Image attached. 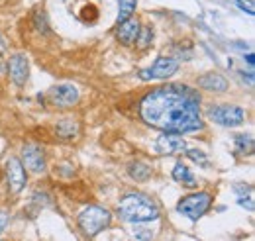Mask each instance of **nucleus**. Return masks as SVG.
Wrapping results in <instances>:
<instances>
[{"instance_id": "f257e3e1", "label": "nucleus", "mask_w": 255, "mask_h": 241, "mask_svg": "<svg viewBox=\"0 0 255 241\" xmlns=\"http://www.w3.org/2000/svg\"><path fill=\"white\" fill-rule=\"evenodd\" d=\"M145 124L163 131L188 133L202 129L200 96L187 84H167L151 90L139 102Z\"/></svg>"}, {"instance_id": "f03ea898", "label": "nucleus", "mask_w": 255, "mask_h": 241, "mask_svg": "<svg viewBox=\"0 0 255 241\" xmlns=\"http://www.w3.org/2000/svg\"><path fill=\"white\" fill-rule=\"evenodd\" d=\"M116 214L130 224H145V222H153L161 216L157 204L153 202L149 196L139 194V192H132V194H126L118 208Z\"/></svg>"}, {"instance_id": "7ed1b4c3", "label": "nucleus", "mask_w": 255, "mask_h": 241, "mask_svg": "<svg viewBox=\"0 0 255 241\" xmlns=\"http://www.w3.org/2000/svg\"><path fill=\"white\" fill-rule=\"evenodd\" d=\"M110 222H112V212L102 206H86L81 210L77 218L79 229L86 237H94L100 231H104L110 225Z\"/></svg>"}, {"instance_id": "20e7f679", "label": "nucleus", "mask_w": 255, "mask_h": 241, "mask_svg": "<svg viewBox=\"0 0 255 241\" xmlns=\"http://www.w3.org/2000/svg\"><path fill=\"white\" fill-rule=\"evenodd\" d=\"M210 206H212L210 192H192V194H187L177 202V212L196 222L210 210Z\"/></svg>"}, {"instance_id": "39448f33", "label": "nucleus", "mask_w": 255, "mask_h": 241, "mask_svg": "<svg viewBox=\"0 0 255 241\" xmlns=\"http://www.w3.org/2000/svg\"><path fill=\"white\" fill-rule=\"evenodd\" d=\"M206 118L224 128H238L245 122V110L234 104H214L206 110Z\"/></svg>"}, {"instance_id": "423d86ee", "label": "nucleus", "mask_w": 255, "mask_h": 241, "mask_svg": "<svg viewBox=\"0 0 255 241\" xmlns=\"http://www.w3.org/2000/svg\"><path fill=\"white\" fill-rule=\"evenodd\" d=\"M79 88L75 84H57L45 92L43 98L53 108H73L79 102Z\"/></svg>"}, {"instance_id": "0eeeda50", "label": "nucleus", "mask_w": 255, "mask_h": 241, "mask_svg": "<svg viewBox=\"0 0 255 241\" xmlns=\"http://www.w3.org/2000/svg\"><path fill=\"white\" fill-rule=\"evenodd\" d=\"M179 71V61L173 59V57H157L153 61L151 67L143 69L139 73V79L141 80H165L169 77H173L175 73Z\"/></svg>"}, {"instance_id": "6e6552de", "label": "nucleus", "mask_w": 255, "mask_h": 241, "mask_svg": "<svg viewBox=\"0 0 255 241\" xmlns=\"http://www.w3.org/2000/svg\"><path fill=\"white\" fill-rule=\"evenodd\" d=\"M155 151L161 155H181L187 151V141L181 137V133L165 131L155 141Z\"/></svg>"}, {"instance_id": "1a4fd4ad", "label": "nucleus", "mask_w": 255, "mask_h": 241, "mask_svg": "<svg viewBox=\"0 0 255 241\" xmlns=\"http://www.w3.org/2000/svg\"><path fill=\"white\" fill-rule=\"evenodd\" d=\"M26 167L22 165V161L18 157H10L6 161V182H8V190L12 194L24 190L26 186Z\"/></svg>"}, {"instance_id": "9d476101", "label": "nucleus", "mask_w": 255, "mask_h": 241, "mask_svg": "<svg viewBox=\"0 0 255 241\" xmlns=\"http://www.w3.org/2000/svg\"><path fill=\"white\" fill-rule=\"evenodd\" d=\"M22 165L28 169V171H32V173H35V175H39V173H45V169H47V163H45V153H43V149H39L37 145H24L22 147Z\"/></svg>"}, {"instance_id": "9b49d317", "label": "nucleus", "mask_w": 255, "mask_h": 241, "mask_svg": "<svg viewBox=\"0 0 255 241\" xmlns=\"http://www.w3.org/2000/svg\"><path fill=\"white\" fill-rule=\"evenodd\" d=\"M8 75L16 86H24L30 79V61L26 55L18 53L8 59Z\"/></svg>"}, {"instance_id": "f8f14e48", "label": "nucleus", "mask_w": 255, "mask_h": 241, "mask_svg": "<svg viewBox=\"0 0 255 241\" xmlns=\"http://www.w3.org/2000/svg\"><path fill=\"white\" fill-rule=\"evenodd\" d=\"M139 28H141V24H139V20H136V18H128L126 22L118 24V32H116L118 41H120L122 45H134V43H136V37H137V33H139Z\"/></svg>"}, {"instance_id": "ddd939ff", "label": "nucleus", "mask_w": 255, "mask_h": 241, "mask_svg": "<svg viewBox=\"0 0 255 241\" xmlns=\"http://www.w3.org/2000/svg\"><path fill=\"white\" fill-rule=\"evenodd\" d=\"M196 84L202 90H208V92H226L228 90V80L218 73H204L202 77L196 79Z\"/></svg>"}, {"instance_id": "4468645a", "label": "nucleus", "mask_w": 255, "mask_h": 241, "mask_svg": "<svg viewBox=\"0 0 255 241\" xmlns=\"http://www.w3.org/2000/svg\"><path fill=\"white\" fill-rule=\"evenodd\" d=\"M55 133H57L61 139H75V137H79V133H81V124H79L75 118H63V120L57 122Z\"/></svg>"}, {"instance_id": "2eb2a0df", "label": "nucleus", "mask_w": 255, "mask_h": 241, "mask_svg": "<svg viewBox=\"0 0 255 241\" xmlns=\"http://www.w3.org/2000/svg\"><path fill=\"white\" fill-rule=\"evenodd\" d=\"M173 178H175L177 182L185 184L187 188H194V186H196V178H194V175L190 173V169H188L183 161H179V163L175 165V169H173Z\"/></svg>"}, {"instance_id": "dca6fc26", "label": "nucleus", "mask_w": 255, "mask_h": 241, "mask_svg": "<svg viewBox=\"0 0 255 241\" xmlns=\"http://www.w3.org/2000/svg\"><path fill=\"white\" fill-rule=\"evenodd\" d=\"M234 149L236 155H251L255 149V139L251 133H239L234 139Z\"/></svg>"}, {"instance_id": "f3484780", "label": "nucleus", "mask_w": 255, "mask_h": 241, "mask_svg": "<svg viewBox=\"0 0 255 241\" xmlns=\"http://www.w3.org/2000/svg\"><path fill=\"white\" fill-rule=\"evenodd\" d=\"M128 173H130V177H132L134 180L143 182V180H147V178L153 175V169H151L149 165H145V163H132V165L128 167Z\"/></svg>"}, {"instance_id": "a211bd4d", "label": "nucleus", "mask_w": 255, "mask_h": 241, "mask_svg": "<svg viewBox=\"0 0 255 241\" xmlns=\"http://www.w3.org/2000/svg\"><path fill=\"white\" fill-rule=\"evenodd\" d=\"M136 8H137V0H118V24L132 18Z\"/></svg>"}, {"instance_id": "6ab92c4d", "label": "nucleus", "mask_w": 255, "mask_h": 241, "mask_svg": "<svg viewBox=\"0 0 255 241\" xmlns=\"http://www.w3.org/2000/svg\"><path fill=\"white\" fill-rule=\"evenodd\" d=\"M153 43V32L151 28H139V33L136 37V45L139 49H147V47Z\"/></svg>"}, {"instance_id": "aec40b11", "label": "nucleus", "mask_w": 255, "mask_h": 241, "mask_svg": "<svg viewBox=\"0 0 255 241\" xmlns=\"http://www.w3.org/2000/svg\"><path fill=\"white\" fill-rule=\"evenodd\" d=\"M185 153H187V157H188L190 161L198 163L200 167H208V165H210V159H208V155L204 153V151H200V149H187Z\"/></svg>"}, {"instance_id": "412c9836", "label": "nucleus", "mask_w": 255, "mask_h": 241, "mask_svg": "<svg viewBox=\"0 0 255 241\" xmlns=\"http://www.w3.org/2000/svg\"><path fill=\"white\" fill-rule=\"evenodd\" d=\"M34 24L35 28L41 32V33H49V24H47V16L43 10H37L35 16H34Z\"/></svg>"}, {"instance_id": "4be33fe9", "label": "nucleus", "mask_w": 255, "mask_h": 241, "mask_svg": "<svg viewBox=\"0 0 255 241\" xmlns=\"http://www.w3.org/2000/svg\"><path fill=\"white\" fill-rule=\"evenodd\" d=\"M236 4H238L241 10H245L247 14H253V12H255V8H253V0H236Z\"/></svg>"}, {"instance_id": "5701e85b", "label": "nucleus", "mask_w": 255, "mask_h": 241, "mask_svg": "<svg viewBox=\"0 0 255 241\" xmlns=\"http://www.w3.org/2000/svg\"><path fill=\"white\" fill-rule=\"evenodd\" d=\"M6 222H8V216H6V212H0V233H2V229H4Z\"/></svg>"}, {"instance_id": "b1692460", "label": "nucleus", "mask_w": 255, "mask_h": 241, "mask_svg": "<svg viewBox=\"0 0 255 241\" xmlns=\"http://www.w3.org/2000/svg\"><path fill=\"white\" fill-rule=\"evenodd\" d=\"M4 47H6V43H4V37H2V33H0V53L4 51Z\"/></svg>"}]
</instances>
